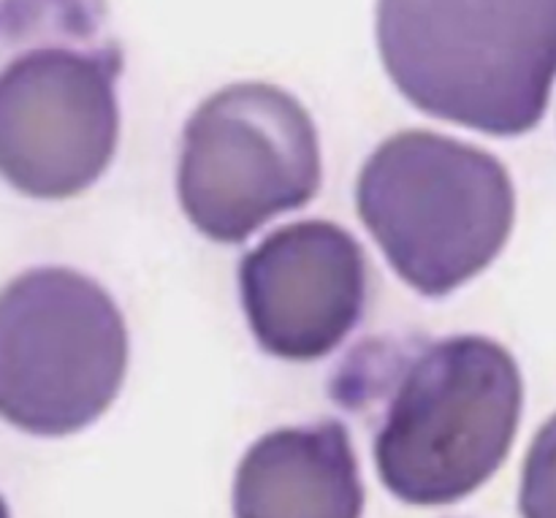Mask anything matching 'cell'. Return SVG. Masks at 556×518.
<instances>
[{
	"mask_svg": "<svg viewBox=\"0 0 556 518\" xmlns=\"http://www.w3.org/2000/svg\"><path fill=\"white\" fill-rule=\"evenodd\" d=\"M239 291L250 331L269 356L318 362L367 309V255L334 223H291L244 255Z\"/></svg>",
	"mask_w": 556,
	"mask_h": 518,
	"instance_id": "obj_7",
	"label": "cell"
},
{
	"mask_svg": "<svg viewBox=\"0 0 556 518\" xmlns=\"http://www.w3.org/2000/svg\"><path fill=\"white\" fill-rule=\"evenodd\" d=\"M375 465L407 505L470 497L508 459L521 421L525 383L500 342L459 334L391 358Z\"/></svg>",
	"mask_w": 556,
	"mask_h": 518,
	"instance_id": "obj_2",
	"label": "cell"
},
{
	"mask_svg": "<svg viewBox=\"0 0 556 518\" xmlns=\"http://www.w3.org/2000/svg\"><path fill=\"white\" fill-rule=\"evenodd\" d=\"M0 518H11L9 508H5V503H3V497H0Z\"/></svg>",
	"mask_w": 556,
	"mask_h": 518,
	"instance_id": "obj_10",
	"label": "cell"
},
{
	"mask_svg": "<svg viewBox=\"0 0 556 518\" xmlns=\"http://www.w3.org/2000/svg\"><path fill=\"white\" fill-rule=\"evenodd\" d=\"M364 487L340 421L286 427L244 454L233 481V518H362Z\"/></svg>",
	"mask_w": 556,
	"mask_h": 518,
	"instance_id": "obj_8",
	"label": "cell"
},
{
	"mask_svg": "<svg viewBox=\"0 0 556 518\" xmlns=\"http://www.w3.org/2000/svg\"><path fill=\"white\" fill-rule=\"evenodd\" d=\"M114 43L27 49L0 71V177L30 199L96 185L119 139Z\"/></svg>",
	"mask_w": 556,
	"mask_h": 518,
	"instance_id": "obj_6",
	"label": "cell"
},
{
	"mask_svg": "<svg viewBox=\"0 0 556 518\" xmlns=\"http://www.w3.org/2000/svg\"><path fill=\"white\" fill-rule=\"evenodd\" d=\"M128 372V329L114 299L65 266H41L0 291V418L65 438L112 407Z\"/></svg>",
	"mask_w": 556,
	"mask_h": 518,
	"instance_id": "obj_4",
	"label": "cell"
},
{
	"mask_svg": "<svg viewBox=\"0 0 556 518\" xmlns=\"http://www.w3.org/2000/svg\"><path fill=\"white\" fill-rule=\"evenodd\" d=\"M378 49L424 114L489 136L543 119L556 79V0H378Z\"/></svg>",
	"mask_w": 556,
	"mask_h": 518,
	"instance_id": "obj_1",
	"label": "cell"
},
{
	"mask_svg": "<svg viewBox=\"0 0 556 518\" xmlns=\"http://www.w3.org/2000/svg\"><path fill=\"white\" fill-rule=\"evenodd\" d=\"M356 206L391 269L421 296L440 299L503 253L516 190L508 168L481 147L405 130L364 163Z\"/></svg>",
	"mask_w": 556,
	"mask_h": 518,
	"instance_id": "obj_3",
	"label": "cell"
},
{
	"mask_svg": "<svg viewBox=\"0 0 556 518\" xmlns=\"http://www.w3.org/2000/svg\"><path fill=\"white\" fill-rule=\"evenodd\" d=\"M521 518H556V416L541 427L525 459Z\"/></svg>",
	"mask_w": 556,
	"mask_h": 518,
	"instance_id": "obj_9",
	"label": "cell"
},
{
	"mask_svg": "<svg viewBox=\"0 0 556 518\" xmlns=\"http://www.w3.org/2000/svg\"><path fill=\"white\" fill-rule=\"evenodd\" d=\"M318 130L307 109L266 81L206 98L182 134L177 193L188 220L220 244L244 242L320 188Z\"/></svg>",
	"mask_w": 556,
	"mask_h": 518,
	"instance_id": "obj_5",
	"label": "cell"
}]
</instances>
